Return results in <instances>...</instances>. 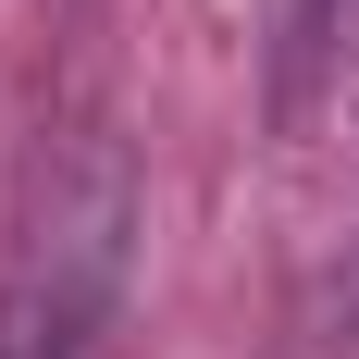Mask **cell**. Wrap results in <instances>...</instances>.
<instances>
[{"mask_svg":"<svg viewBox=\"0 0 359 359\" xmlns=\"http://www.w3.org/2000/svg\"><path fill=\"white\" fill-rule=\"evenodd\" d=\"M124 260H137V198L111 149H74L37 186L13 273H0V359H124Z\"/></svg>","mask_w":359,"mask_h":359,"instance_id":"cell-1","label":"cell"}]
</instances>
